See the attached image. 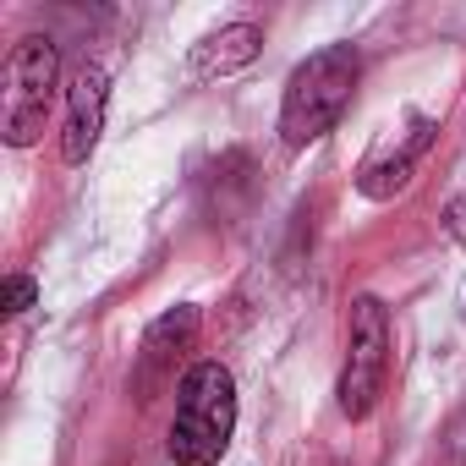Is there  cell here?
Returning <instances> with one entry per match:
<instances>
[{"label": "cell", "instance_id": "obj_5", "mask_svg": "<svg viewBox=\"0 0 466 466\" xmlns=\"http://www.w3.org/2000/svg\"><path fill=\"white\" fill-rule=\"evenodd\" d=\"M198 324H203V313L192 308V302H176V308H165L154 324H148V335H143V351H137V373H132V390H137V400H148L170 373H176V357L192 346V335H198Z\"/></svg>", "mask_w": 466, "mask_h": 466}, {"label": "cell", "instance_id": "obj_8", "mask_svg": "<svg viewBox=\"0 0 466 466\" xmlns=\"http://www.w3.org/2000/svg\"><path fill=\"white\" fill-rule=\"evenodd\" d=\"M433 132H439V127H433L428 116H417L411 137H406L395 154L368 159V165L357 170V192H362V198H373V203H384V198L406 192V187H411V176H417V165H422V154H428V143H433Z\"/></svg>", "mask_w": 466, "mask_h": 466}, {"label": "cell", "instance_id": "obj_1", "mask_svg": "<svg viewBox=\"0 0 466 466\" xmlns=\"http://www.w3.org/2000/svg\"><path fill=\"white\" fill-rule=\"evenodd\" d=\"M357 77H362L357 45H324L308 61H297V72L286 77V94H280V143L308 148V143L329 137L357 94Z\"/></svg>", "mask_w": 466, "mask_h": 466}, {"label": "cell", "instance_id": "obj_3", "mask_svg": "<svg viewBox=\"0 0 466 466\" xmlns=\"http://www.w3.org/2000/svg\"><path fill=\"white\" fill-rule=\"evenodd\" d=\"M56 88H61L56 39H45V34L17 39V50L6 56V88H0V137L12 148L39 143V132L50 121V105H56Z\"/></svg>", "mask_w": 466, "mask_h": 466}, {"label": "cell", "instance_id": "obj_2", "mask_svg": "<svg viewBox=\"0 0 466 466\" xmlns=\"http://www.w3.org/2000/svg\"><path fill=\"white\" fill-rule=\"evenodd\" d=\"M237 433V379L225 362H192L176 384V417L165 450L176 466H219Z\"/></svg>", "mask_w": 466, "mask_h": 466}, {"label": "cell", "instance_id": "obj_9", "mask_svg": "<svg viewBox=\"0 0 466 466\" xmlns=\"http://www.w3.org/2000/svg\"><path fill=\"white\" fill-rule=\"evenodd\" d=\"M34 302H39V286H34L28 275H12L6 291H0V313H6V319H23Z\"/></svg>", "mask_w": 466, "mask_h": 466}, {"label": "cell", "instance_id": "obj_10", "mask_svg": "<svg viewBox=\"0 0 466 466\" xmlns=\"http://www.w3.org/2000/svg\"><path fill=\"white\" fill-rule=\"evenodd\" d=\"M439 225H444V237H450V242H461V248H466V192H455V198L444 203Z\"/></svg>", "mask_w": 466, "mask_h": 466}, {"label": "cell", "instance_id": "obj_4", "mask_svg": "<svg viewBox=\"0 0 466 466\" xmlns=\"http://www.w3.org/2000/svg\"><path fill=\"white\" fill-rule=\"evenodd\" d=\"M390 384V313L379 297H351L346 313V362L335 379V406L346 422H368Z\"/></svg>", "mask_w": 466, "mask_h": 466}, {"label": "cell", "instance_id": "obj_6", "mask_svg": "<svg viewBox=\"0 0 466 466\" xmlns=\"http://www.w3.org/2000/svg\"><path fill=\"white\" fill-rule=\"evenodd\" d=\"M105 110H110V77L99 66H83L66 94V127H61V159L88 165V154L105 137Z\"/></svg>", "mask_w": 466, "mask_h": 466}, {"label": "cell", "instance_id": "obj_7", "mask_svg": "<svg viewBox=\"0 0 466 466\" xmlns=\"http://www.w3.org/2000/svg\"><path fill=\"white\" fill-rule=\"evenodd\" d=\"M258 50H264V28H258V23H225V28H214V34H203V39L192 45L187 72L203 77V83H208V77H230V72L253 66Z\"/></svg>", "mask_w": 466, "mask_h": 466}]
</instances>
